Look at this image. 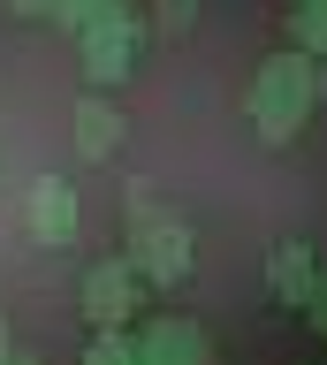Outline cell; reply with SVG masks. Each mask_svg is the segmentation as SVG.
Listing matches in <instances>:
<instances>
[{
    "label": "cell",
    "mask_w": 327,
    "mask_h": 365,
    "mask_svg": "<svg viewBox=\"0 0 327 365\" xmlns=\"http://www.w3.org/2000/svg\"><path fill=\"white\" fill-rule=\"evenodd\" d=\"M53 228L69 236V190H61V182H46V190H38V236H53Z\"/></svg>",
    "instance_id": "cell-1"
},
{
    "label": "cell",
    "mask_w": 327,
    "mask_h": 365,
    "mask_svg": "<svg viewBox=\"0 0 327 365\" xmlns=\"http://www.w3.org/2000/svg\"><path fill=\"white\" fill-rule=\"evenodd\" d=\"M274 282H281V289H297V282H304V259H297V251H281V267H274Z\"/></svg>",
    "instance_id": "cell-2"
}]
</instances>
